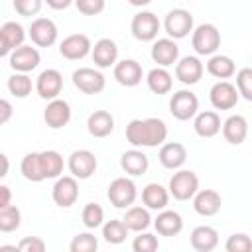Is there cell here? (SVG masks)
<instances>
[{
    "label": "cell",
    "instance_id": "6da1fadb",
    "mask_svg": "<svg viewBox=\"0 0 252 252\" xmlns=\"http://www.w3.org/2000/svg\"><path fill=\"white\" fill-rule=\"evenodd\" d=\"M167 138V126L161 118H134L126 126V140L138 148H156Z\"/></svg>",
    "mask_w": 252,
    "mask_h": 252
},
{
    "label": "cell",
    "instance_id": "7a4b0ae2",
    "mask_svg": "<svg viewBox=\"0 0 252 252\" xmlns=\"http://www.w3.org/2000/svg\"><path fill=\"white\" fill-rule=\"evenodd\" d=\"M191 45L197 55H215L220 47V32L213 24H201L193 30Z\"/></svg>",
    "mask_w": 252,
    "mask_h": 252
},
{
    "label": "cell",
    "instance_id": "3957f363",
    "mask_svg": "<svg viewBox=\"0 0 252 252\" xmlns=\"http://www.w3.org/2000/svg\"><path fill=\"white\" fill-rule=\"evenodd\" d=\"M197 191H199V177L191 169H179L177 173L171 175L167 193L173 195V199H177V201H189V199L195 197Z\"/></svg>",
    "mask_w": 252,
    "mask_h": 252
},
{
    "label": "cell",
    "instance_id": "277c9868",
    "mask_svg": "<svg viewBox=\"0 0 252 252\" xmlns=\"http://www.w3.org/2000/svg\"><path fill=\"white\" fill-rule=\"evenodd\" d=\"M199 110V98L195 93L187 91V89H181V91H175L171 94V100H169V112L173 118L185 122V120H191L195 118Z\"/></svg>",
    "mask_w": 252,
    "mask_h": 252
},
{
    "label": "cell",
    "instance_id": "5b68a950",
    "mask_svg": "<svg viewBox=\"0 0 252 252\" xmlns=\"http://www.w3.org/2000/svg\"><path fill=\"white\" fill-rule=\"evenodd\" d=\"M163 28L165 33L169 35V39H183L193 32V16L191 12L183 10V8H173L167 12L165 20H163Z\"/></svg>",
    "mask_w": 252,
    "mask_h": 252
},
{
    "label": "cell",
    "instance_id": "8992f818",
    "mask_svg": "<svg viewBox=\"0 0 252 252\" xmlns=\"http://www.w3.org/2000/svg\"><path fill=\"white\" fill-rule=\"evenodd\" d=\"M108 201L116 207V209H130L138 197L136 185L132 179L128 177H116L110 185H108Z\"/></svg>",
    "mask_w": 252,
    "mask_h": 252
},
{
    "label": "cell",
    "instance_id": "52a82bcc",
    "mask_svg": "<svg viewBox=\"0 0 252 252\" xmlns=\"http://www.w3.org/2000/svg\"><path fill=\"white\" fill-rule=\"evenodd\" d=\"M73 85L85 93V94H98L106 87V79L100 71L91 69V67H81L73 71Z\"/></svg>",
    "mask_w": 252,
    "mask_h": 252
},
{
    "label": "cell",
    "instance_id": "ba28073f",
    "mask_svg": "<svg viewBox=\"0 0 252 252\" xmlns=\"http://www.w3.org/2000/svg\"><path fill=\"white\" fill-rule=\"evenodd\" d=\"M130 30L138 41H154L159 32V20L154 12H138L132 18Z\"/></svg>",
    "mask_w": 252,
    "mask_h": 252
},
{
    "label": "cell",
    "instance_id": "9c48e42d",
    "mask_svg": "<svg viewBox=\"0 0 252 252\" xmlns=\"http://www.w3.org/2000/svg\"><path fill=\"white\" fill-rule=\"evenodd\" d=\"M67 167L71 171V177L75 179H89L96 171V158L91 150H75L69 156Z\"/></svg>",
    "mask_w": 252,
    "mask_h": 252
},
{
    "label": "cell",
    "instance_id": "30bf717a",
    "mask_svg": "<svg viewBox=\"0 0 252 252\" xmlns=\"http://www.w3.org/2000/svg\"><path fill=\"white\" fill-rule=\"evenodd\" d=\"M209 100L217 110H230L238 102V91L228 81H219L209 91Z\"/></svg>",
    "mask_w": 252,
    "mask_h": 252
},
{
    "label": "cell",
    "instance_id": "8fae6325",
    "mask_svg": "<svg viewBox=\"0 0 252 252\" xmlns=\"http://www.w3.org/2000/svg\"><path fill=\"white\" fill-rule=\"evenodd\" d=\"M51 197L55 201V205L67 209L71 205L77 203L79 199V183L75 177L71 175H63V177H57L53 189H51Z\"/></svg>",
    "mask_w": 252,
    "mask_h": 252
},
{
    "label": "cell",
    "instance_id": "7c38bea8",
    "mask_svg": "<svg viewBox=\"0 0 252 252\" xmlns=\"http://www.w3.org/2000/svg\"><path fill=\"white\" fill-rule=\"evenodd\" d=\"M28 35L37 47H49L57 41V26L49 18H35L28 30Z\"/></svg>",
    "mask_w": 252,
    "mask_h": 252
},
{
    "label": "cell",
    "instance_id": "4fadbf2b",
    "mask_svg": "<svg viewBox=\"0 0 252 252\" xmlns=\"http://www.w3.org/2000/svg\"><path fill=\"white\" fill-rule=\"evenodd\" d=\"M63 89V75L57 69H45L35 79V91L45 100H55Z\"/></svg>",
    "mask_w": 252,
    "mask_h": 252
},
{
    "label": "cell",
    "instance_id": "5bb4252c",
    "mask_svg": "<svg viewBox=\"0 0 252 252\" xmlns=\"http://www.w3.org/2000/svg\"><path fill=\"white\" fill-rule=\"evenodd\" d=\"M91 39L85 33H71L59 43V53L69 61H79L91 53Z\"/></svg>",
    "mask_w": 252,
    "mask_h": 252
},
{
    "label": "cell",
    "instance_id": "9a60e30c",
    "mask_svg": "<svg viewBox=\"0 0 252 252\" xmlns=\"http://www.w3.org/2000/svg\"><path fill=\"white\" fill-rule=\"evenodd\" d=\"M41 61V55L35 47L32 45H20L18 49H14L10 53V67L16 73H24L28 75L30 71H33Z\"/></svg>",
    "mask_w": 252,
    "mask_h": 252
},
{
    "label": "cell",
    "instance_id": "2e32d148",
    "mask_svg": "<svg viewBox=\"0 0 252 252\" xmlns=\"http://www.w3.org/2000/svg\"><path fill=\"white\" fill-rule=\"evenodd\" d=\"M154 63H158V67L165 69L173 63L179 61V47L173 39L169 37H161V39H156L154 45H152V51H150Z\"/></svg>",
    "mask_w": 252,
    "mask_h": 252
},
{
    "label": "cell",
    "instance_id": "e0dca14e",
    "mask_svg": "<svg viewBox=\"0 0 252 252\" xmlns=\"http://www.w3.org/2000/svg\"><path fill=\"white\" fill-rule=\"evenodd\" d=\"M203 71H205V67H203L201 59L195 57V55H185V57H181L175 63V77L183 85H195V83H199L201 77H203Z\"/></svg>",
    "mask_w": 252,
    "mask_h": 252
},
{
    "label": "cell",
    "instance_id": "ac0fdd59",
    "mask_svg": "<svg viewBox=\"0 0 252 252\" xmlns=\"http://www.w3.org/2000/svg\"><path fill=\"white\" fill-rule=\"evenodd\" d=\"M43 120L53 130H59V128L67 126L69 120H71V106H69V102L63 100V98L49 100L45 110H43Z\"/></svg>",
    "mask_w": 252,
    "mask_h": 252
},
{
    "label": "cell",
    "instance_id": "d6986e66",
    "mask_svg": "<svg viewBox=\"0 0 252 252\" xmlns=\"http://www.w3.org/2000/svg\"><path fill=\"white\" fill-rule=\"evenodd\" d=\"M114 79L122 87H136L144 79L142 65L136 59H122L114 65Z\"/></svg>",
    "mask_w": 252,
    "mask_h": 252
},
{
    "label": "cell",
    "instance_id": "ffe728a7",
    "mask_svg": "<svg viewBox=\"0 0 252 252\" xmlns=\"http://www.w3.org/2000/svg\"><path fill=\"white\" fill-rule=\"evenodd\" d=\"M222 207V199L215 189H199L193 197V209L201 217H215Z\"/></svg>",
    "mask_w": 252,
    "mask_h": 252
},
{
    "label": "cell",
    "instance_id": "44dd1931",
    "mask_svg": "<svg viewBox=\"0 0 252 252\" xmlns=\"http://www.w3.org/2000/svg\"><path fill=\"white\" fill-rule=\"evenodd\" d=\"M91 57H93V61H94L96 67L106 69V67H110V65H116L118 47H116V43H114L110 37H102V39H98V41L91 47Z\"/></svg>",
    "mask_w": 252,
    "mask_h": 252
},
{
    "label": "cell",
    "instance_id": "7402d4cb",
    "mask_svg": "<svg viewBox=\"0 0 252 252\" xmlns=\"http://www.w3.org/2000/svg\"><path fill=\"white\" fill-rule=\"evenodd\" d=\"M220 130H222V136H224V140L228 144L238 146L248 136V122H246V118L242 114H232L220 124Z\"/></svg>",
    "mask_w": 252,
    "mask_h": 252
},
{
    "label": "cell",
    "instance_id": "603a6c76",
    "mask_svg": "<svg viewBox=\"0 0 252 252\" xmlns=\"http://www.w3.org/2000/svg\"><path fill=\"white\" fill-rule=\"evenodd\" d=\"M159 163L165 169H179L187 161V150L179 142H167L159 148Z\"/></svg>",
    "mask_w": 252,
    "mask_h": 252
},
{
    "label": "cell",
    "instance_id": "cb8c5ba5",
    "mask_svg": "<svg viewBox=\"0 0 252 252\" xmlns=\"http://www.w3.org/2000/svg\"><path fill=\"white\" fill-rule=\"evenodd\" d=\"M87 130L93 138H106L114 130V118L108 110H94L87 118Z\"/></svg>",
    "mask_w": 252,
    "mask_h": 252
},
{
    "label": "cell",
    "instance_id": "d4e9b609",
    "mask_svg": "<svg viewBox=\"0 0 252 252\" xmlns=\"http://www.w3.org/2000/svg\"><path fill=\"white\" fill-rule=\"evenodd\" d=\"M193 128L195 134L201 138H213L220 132V116L215 110H203L195 114L193 120Z\"/></svg>",
    "mask_w": 252,
    "mask_h": 252
},
{
    "label": "cell",
    "instance_id": "484cf974",
    "mask_svg": "<svg viewBox=\"0 0 252 252\" xmlns=\"http://www.w3.org/2000/svg\"><path fill=\"white\" fill-rule=\"evenodd\" d=\"M191 246L197 252H213L219 246V232L207 224L195 226L191 232Z\"/></svg>",
    "mask_w": 252,
    "mask_h": 252
},
{
    "label": "cell",
    "instance_id": "4316f807",
    "mask_svg": "<svg viewBox=\"0 0 252 252\" xmlns=\"http://www.w3.org/2000/svg\"><path fill=\"white\" fill-rule=\"evenodd\" d=\"M154 226H156L158 234H161V236H177V234L183 230V219H181L179 213L163 209V211H159V215L156 217Z\"/></svg>",
    "mask_w": 252,
    "mask_h": 252
},
{
    "label": "cell",
    "instance_id": "83f0119b",
    "mask_svg": "<svg viewBox=\"0 0 252 252\" xmlns=\"http://www.w3.org/2000/svg\"><path fill=\"white\" fill-rule=\"evenodd\" d=\"M142 203L146 205V209L163 211L167 207V203H169V193L159 183H148L142 189Z\"/></svg>",
    "mask_w": 252,
    "mask_h": 252
},
{
    "label": "cell",
    "instance_id": "f1b7e54d",
    "mask_svg": "<svg viewBox=\"0 0 252 252\" xmlns=\"http://www.w3.org/2000/svg\"><path fill=\"white\" fill-rule=\"evenodd\" d=\"M148 165H150V161H148V156L142 152V150H128V152H124L122 156H120V167L128 173V175H144L146 171H148Z\"/></svg>",
    "mask_w": 252,
    "mask_h": 252
},
{
    "label": "cell",
    "instance_id": "f546056e",
    "mask_svg": "<svg viewBox=\"0 0 252 252\" xmlns=\"http://www.w3.org/2000/svg\"><path fill=\"white\" fill-rule=\"evenodd\" d=\"M39 167H41V175L43 179H57L63 173V156L55 150H45L39 152Z\"/></svg>",
    "mask_w": 252,
    "mask_h": 252
},
{
    "label": "cell",
    "instance_id": "4dcf8cb0",
    "mask_svg": "<svg viewBox=\"0 0 252 252\" xmlns=\"http://www.w3.org/2000/svg\"><path fill=\"white\" fill-rule=\"evenodd\" d=\"M122 222H124V226L128 228V230H132V232H144L150 224H152V217H150V213H148V209H144V207H130V209H126V213H124V217L120 219Z\"/></svg>",
    "mask_w": 252,
    "mask_h": 252
},
{
    "label": "cell",
    "instance_id": "1f68e13d",
    "mask_svg": "<svg viewBox=\"0 0 252 252\" xmlns=\"http://www.w3.org/2000/svg\"><path fill=\"white\" fill-rule=\"evenodd\" d=\"M146 83H148V89L154 93V94H167L173 87V77L169 75L167 69H161V67H154L148 75H146Z\"/></svg>",
    "mask_w": 252,
    "mask_h": 252
},
{
    "label": "cell",
    "instance_id": "d6a6232c",
    "mask_svg": "<svg viewBox=\"0 0 252 252\" xmlns=\"http://www.w3.org/2000/svg\"><path fill=\"white\" fill-rule=\"evenodd\" d=\"M207 71L209 75L226 81L236 73V65L228 55H211L207 61Z\"/></svg>",
    "mask_w": 252,
    "mask_h": 252
},
{
    "label": "cell",
    "instance_id": "836d02e7",
    "mask_svg": "<svg viewBox=\"0 0 252 252\" xmlns=\"http://www.w3.org/2000/svg\"><path fill=\"white\" fill-rule=\"evenodd\" d=\"M20 171L22 175L32 181V183H39L43 181V175H41V167H39V152H30L22 158V163H20Z\"/></svg>",
    "mask_w": 252,
    "mask_h": 252
},
{
    "label": "cell",
    "instance_id": "e575fe53",
    "mask_svg": "<svg viewBox=\"0 0 252 252\" xmlns=\"http://www.w3.org/2000/svg\"><path fill=\"white\" fill-rule=\"evenodd\" d=\"M128 228L124 226V222L122 220H106L104 224H102V238L108 242V244H122L124 240H126V236H128Z\"/></svg>",
    "mask_w": 252,
    "mask_h": 252
},
{
    "label": "cell",
    "instance_id": "d590c367",
    "mask_svg": "<svg viewBox=\"0 0 252 252\" xmlns=\"http://www.w3.org/2000/svg\"><path fill=\"white\" fill-rule=\"evenodd\" d=\"M32 79L24 73H14L12 77H8V91L16 98H26L32 93Z\"/></svg>",
    "mask_w": 252,
    "mask_h": 252
},
{
    "label": "cell",
    "instance_id": "8d00e7d4",
    "mask_svg": "<svg viewBox=\"0 0 252 252\" xmlns=\"http://www.w3.org/2000/svg\"><path fill=\"white\" fill-rule=\"evenodd\" d=\"M0 33L6 37L8 45L12 47V51H14V49H18L20 45H24L26 32H24L22 24H18V22H6V24L0 28Z\"/></svg>",
    "mask_w": 252,
    "mask_h": 252
},
{
    "label": "cell",
    "instance_id": "74e56055",
    "mask_svg": "<svg viewBox=\"0 0 252 252\" xmlns=\"http://www.w3.org/2000/svg\"><path fill=\"white\" fill-rule=\"evenodd\" d=\"M22 222L20 209L16 205H8L0 209V232H14Z\"/></svg>",
    "mask_w": 252,
    "mask_h": 252
},
{
    "label": "cell",
    "instance_id": "f35d334b",
    "mask_svg": "<svg viewBox=\"0 0 252 252\" xmlns=\"http://www.w3.org/2000/svg\"><path fill=\"white\" fill-rule=\"evenodd\" d=\"M98 240L93 232H79L69 244V252H96Z\"/></svg>",
    "mask_w": 252,
    "mask_h": 252
},
{
    "label": "cell",
    "instance_id": "ab89813d",
    "mask_svg": "<svg viewBox=\"0 0 252 252\" xmlns=\"http://www.w3.org/2000/svg\"><path fill=\"white\" fill-rule=\"evenodd\" d=\"M81 219H83V224L87 228H96L104 220V209L98 203H87L83 213H81Z\"/></svg>",
    "mask_w": 252,
    "mask_h": 252
},
{
    "label": "cell",
    "instance_id": "60d3db41",
    "mask_svg": "<svg viewBox=\"0 0 252 252\" xmlns=\"http://www.w3.org/2000/svg\"><path fill=\"white\" fill-rule=\"evenodd\" d=\"M226 252H252V240L246 232H234L224 242Z\"/></svg>",
    "mask_w": 252,
    "mask_h": 252
},
{
    "label": "cell",
    "instance_id": "b9f144b4",
    "mask_svg": "<svg viewBox=\"0 0 252 252\" xmlns=\"http://www.w3.org/2000/svg\"><path fill=\"white\" fill-rule=\"evenodd\" d=\"M158 248H159L158 236L152 232H138V236L132 242L134 252H158Z\"/></svg>",
    "mask_w": 252,
    "mask_h": 252
},
{
    "label": "cell",
    "instance_id": "7bdbcfd3",
    "mask_svg": "<svg viewBox=\"0 0 252 252\" xmlns=\"http://www.w3.org/2000/svg\"><path fill=\"white\" fill-rule=\"evenodd\" d=\"M236 91L238 94H242V98L252 100V69L250 67H242L236 73Z\"/></svg>",
    "mask_w": 252,
    "mask_h": 252
},
{
    "label": "cell",
    "instance_id": "ee69618b",
    "mask_svg": "<svg viewBox=\"0 0 252 252\" xmlns=\"http://www.w3.org/2000/svg\"><path fill=\"white\" fill-rule=\"evenodd\" d=\"M41 0H14V10L20 16H35L41 10Z\"/></svg>",
    "mask_w": 252,
    "mask_h": 252
},
{
    "label": "cell",
    "instance_id": "f6af8a7d",
    "mask_svg": "<svg viewBox=\"0 0 252 252\" xmlns=\"http://www.w3.org/2000/svg\"><path fill=\"white\" fill-rule=\"evenodd\" d=\"M75 6L85 16H96V14H100L104 10L106 4H104V0H77Z\"/></svg>",
    "mask_w": 252,
    "mask_h": 252
},
{
    "label": "cell",
    "instance_id": "bcb514c9",
    "mask_svg": "<svg viewBox=\"0 0 252 252\" xmlns=\"http://www.w3.org/2000/svg\"><path fill=\"white\" fill-rule=\"evenodd\" d=\"M18 248H20V252H47L45 242L39 236H26V238H22Z\"/></svg>",
    "mask_w": 252,
    "mask_h": 252
},
{
    "label": "cell",
    "instance_id": "7dc6e473",
    "mask_svg": "<svg viewBox=\"0 0 252 252\" xmlns=\"http://www.w3.org/2000/svg\"><path fill=\"white\" fill-rule=\"evenodd\" d=\"M12 112H14V108H12L10 100L0 98V126H2V124H6V122L12 118Z\"/></svg>",
    "mask_w": 252,
    "mask_h": 252
},
{
    "label": "cell",
    "instance_id": "c3c4849f",
    "mask_svg": "<svg viewBox=\"0 0 252 252\" xmlns=\"http://www.w3.org/2000/svg\"><path fill=\"white\" fill-rule=\"evenodd\" d=\"M12 205V191L8 185H0V209Z\"/></svg>",
    "mask_w": 252,
    "mask_h": 252
},
{
    "label": "cell",
    "instance_id": "681fc988",
    "mask_svg": "<svg viewBox=\"0 0 252 252\" xmlns=\"http://www.w3.org/2000/svg\"><path fill=\"white\" fill-rule=\"evenodd\" d=\"M8 171H10V159L6 154L0 152V179H4L8 175Z\"/></svg>",
    "mask_w": 252,
    "mask_h": 252
},
{
    "label": "cell",
    "instance_id": "f907efd6",
    "mask_svg": "<svg viewBox=\"0 0 252 252\" xmlns=\"http://www.w3.org/2000/svg\"><path fill=\"white\" fill-rule=\"evenodd\" d=\"M71 4H73L71 0H59V2H57V0H47V6L53 8V10H65V8H69Z\"/></svg>",
    "mask_w": 252,
    "mask_h": 252
},
{
    "label": "cell",
    "instance_id": "816d5d0a",
    "mask_svg": "<svg viewBox=\"0 0 252 252\" xmlns=\"http://www.w3.org/2000/svg\"><path fill=\"white\" fill-rule=\"evenodd\" d=\"M8 53H12V47L8 45V41H6V37L0 33V57H6Z\"/></svg>",
    "mask_w": 252,
    "mask_h": 252
},
{
    "label": "cell",
    "instance_id": "f5cc1de1",
    "mask_svg": "<svg viewBox=\"0 0 252 252\" xmlns=\"http://www.w3.org/2000/svg\"><path fill=\"white\" fill-rule=\"evenodd\" d=\"M0 252H20V248L14 244H4V246H0Z\"/></svg>",
    "mask_w": 252,
    "mask_h": 252
}]
</instances>
